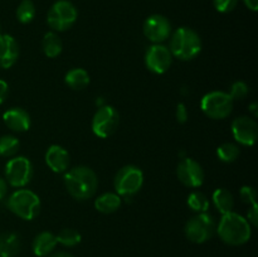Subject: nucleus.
Returning a JSON list of instances; mask_svg holds the SVG:
<instances>
[{"mask_svg": "<svg viewBox=\"0 0 258 257\" xmlns=\"http://www.w3.org/2000/svg\"><path fill=\"white\" fill-rule=\"evenodd\" d=\"M64 185L73 198L85 201L95 196L98 186V179L92 169L81 165L66 173Z\"/></svg>", "mask_w": 258, "mask_h": 257, "instance_id": "nucleus-1", "label": "nucleus"}, {"mask_svg": "<svg viewBox=\"0 0 258 257\" xmlns=\"http://www.w3.org/2000/svg\"><path fill=\"white\" fill-rule=\"evenodd\" d=\"M216 231L218 232L219 238L231 246H241L247 243L252 236V227L248 221L234 212L222 214Z\"/></svg>", "mask_w": 258, "mask_h": 257, "instance_id": "nucleus-2", "label": "nucleus"}, {"mask_svg": "<svg viewBox=\"0 0 258 257\" xmlns=\"http://www.w3.org/2000/svg\"><path fill=\"white\" fill-rule=\"evenodd\" d=\"M171 55L181 60L196 58L202 50V39L198 33L188 27H180L173 33L169 45Z\"/></svg>", "mask_w": 258, "mask_h": 257, "instance_id": "nucleus-3", "label": "nucleus"}, {"mask_svg": "<svg viewBox=\"0 0 258 257\" xmlns=\"http://www.w3.org/2000/svg\"><path fill=\"white\" fill-rule=\"evenodd\" d=\"M7 206L19 218L32 221L39 214L40 199L29 189H18L8 198Z\"/></svg>", "mask_w": 258, "mask_h": 257, "instance_id": "nucleus-4", "label": "nucleus"}, {"mask_svg": "<svg viewBox=\"0 0 258 257\" xmlns=\"http://www.w3.org/2000/svg\"><path fill=\"white\" fill-rule=\"evenodd\" d=\"M78 10L70 0H58L49 8L47 14V23L54 32L68 30L76 23Z\"/></svg>", "mask_w": 258, "mask_h": 257, "instance_id": "nucleus-5", "label": "nucleus"}, {"mask_svg": "<svg viewBox=\"0 0 258 257\" xmlns=\"http://www.w3.org/2000/svg\"><path fill=\"white\" fill-rule=\"evenodd\" d=\"M234 101L228 92L212 91L202 97L201 108L208 117L213 120H222L231 115Z\"/></svg>", "mask_w": 258, "mask_h": 257, "instance_id": "nucleus-6", "label": "nucleus"}, {"mask_svg": "<svg viewBox=\"0 0 258 257\" xmlns=\"http://www.w3.org/2000/svg\"><path fill=\"white\" fill-rule=\"evenodd\" d=\"M144 184V173L135 165H126L121 168L113 179L116 194L120 197H133L140 191Z\"/></svg>", "mask_w": 258, "mask_h": 257, "instance_id": "nucleus-7", "label": "nucleus"}, {"mask_svg": "<svg viewBox=\"0 0 258 257\" xmlns=\"http://www.w3.org/2000/svg\"><path fill=\"white\" fill-rule=\"evenodd\" d=\"M217 223L213 216L204 212V213H198L197 216L191 217L185 224L186 238L194 243H204L209 241L216 233Z\"/></svg>", "mask_w": 258, "mask_h": 257, "instance_id": "nucleus-8", "label": "nucleus"}, {"mask_svg": "<svg viewBox=\"0 0 258 257\" xmlns=\"http://www.w3.org/2000/svg\"><path fill=\"white\" fill-rule=\"evenodd\" d=\"M33 164L25 156H14L5 165L7 183L14 188H23L33 178Z\"/></svg>", "mask_w": 258, "mask_h": 257, "instance_id": "nucleus-9", "label": "nucleus"}, {"mask_svg": "<svg viewBox=\"0 0 258 257\" xmlns=\"http://www.w3.org/2000/svg\"><path fill=\"white\" fill-rule=\"evenodd\" d=\"M120 121L117 110L112 106H102L96 111L92 118V131L96 136L106 139L116 131Z\"/></svg>", "mask_w": 258, "mask_h": 257, "instance_id": "nucleus-10", "label": "nucleus"}, {"mask_svg": "<svg viewBox=\"0 0 258 257\" xmlns=\"http://www.w3.org/2000/svg\"><path fill=\"white\" fill-rule=\"evenodd\" d=\"M144 35L154 44H160L169 38L171 33V24L166 17L161 14H153L144 22Z\"/></svg>", "mask_w": 258, "mask_h": 257, "instance_id": "nucleus-11", "label": "nucleus"}, {"mask_svg": "<svg viewBox=\"0 0 258 257\" xmlns=\"http://www.w3.org/2000/svg\"><path fill=\"white\" fill-rule=\"evenodd\" d=\"M173 55L168 47L163 44H154L145 53V66L150 72L163 75L170 68Z\"/></svg>", "mask_w": 258, "mask_h": 257, "instance_id": "nucleus-12", "label": "nucleus"}, {"mask_svg": "<svg viewBox=\"0 0 258 257\" xmlns=\"http://www.w3.org/2000/svg\"><path fill=\"white\" fill-rule=\"evenodd\" d=\"M176 175L180 183L188 188H199L204 183V178H206L201 164L191 158L183 159L178 164Z\"/></svg>", "mask_w": 258, "mask_h": 257, "instance_id": "nucleus-13", "label": "nucleus"}, {"mask_svg": "<svg viewBox=\"0 0 258 257\" xmlns=\"http://www.w3.org/2000/svg\"><path fill=\"white\" fill-rule=\"evenodd\" d=\"M232 135H233L234 140L241 145L252 146L257 140V122L248 116L237 117L232 122Z\"/></svg>", "mask_w": 258, "mask_h": 257, "instance_id": "nucleus-14", "label": "nucleus"}, {"mask_svg": "<svg viewBox=\"0 0 258 257\" xmlns=\"http://www.w3.org/2000/svg\"><path fill=\"white\" fill-rule=\"evenodd\" d=\"M19 58V44L10 34L0 35V68L8 70Z\"/></svg>", "mask_w": 258, "mask_h": 257, "instance_id": "nucleus-15", "label": "nucleus"}, {"mask_svg": "<svg viewBox=\"0 0 258 257\" xmlns=\"http://www.w3.org/2000/svg\"><path fill=\"white\" fill-rule=\"evenodd\" d=\"M45 163L54 173H64L70 166V154L63 146L50 145L45 153Z\"/></svg>", "mask_w": 258, "mask_h": 257, "instance_id": "nucleus-16", "label": "nucleus"}, {"mask_svg": "<svg viewBox=\"0 0 258 257\" xmlns=\"http://www.w3.org/2000/svg\"><path fill=\"white\" fill-rule=\"evenodd\" d=\"M3 121L10 130L17 133L28 131L32 123L29 113L20 107H13L5 111L3 115Z\"/></svg>", "mask_w": 258, "mask_h": 257, "instance_id": "nucleus-17", "label": "nucleus"}, {"mask_svg": "<svg viewBox=\"0 0 258 257\" xmlns=\"http://www.w3.org/2000/svg\"><path fill=\"white\" fill-rule=\"evenodd\" d=\"M55 246H57V237L52 233V232H40L37 234L33 241L32 248L35 256L38 257H45L49 256L53 251H54Z\"/></svg>", "mask_w": 258, "mask_h": 257, "instance_id": "nucleus-18", "label": "nucleus"}, {"mask_svg": "<svg viewBox=\"0 0 258 257\" xmlns=\"http://www.w3.org/2000/svg\"><path fill=\"white\" fill-rule=\"evenodd\" d=\"M19 249L20 239L17 233H0V257H15Z\"/></svg>", "mask_w": 258, "mask_h": 257, "instance_id": "nucleus-19", "label": "nucleus"}, {"mask_svg": "<svg viewBox=\"0 0 258 257\" xmlns=\"http://www.w3.org/2000/svg\"><path fill=\"white\" fill-rule=\"evenodd\" d=\"M120 207L121 197L116 193H103L95 199V208L101 213H113Z\"/></svg>", "mask_w": 258, "mask_h": 257, "instance_id": "nucleus-20", "label": "nucleus"}, {"mask_svg": "<svg viewBox=\"0 0 258 257\" xmlns=\"http://www.w3.org/2000/svg\"><path fill=\"white\" fill-rule=\"evenodd\" d=\"M64 82L72 90H83L90 83V75L83 68H72L66 73Z\"/></svg>", "mask_w": 258, "mask_h": 257, "instance_id": "nucleus-21", "label": "nucleus"}, {"mask_svg": "<svg viewBox=\"0 0 258 257\" xmlns=\"http://www.w3.org/2000/svg\"><path fill=\"white\" fill-rule=\"evenodd\" d=\"M213 199V203L216 206V208L221 212L222 214L229 213V212L233 211L234 207V198L232 196V193L229 190L224 188L216 189L212 196Z\"/></svg>", "mask_w": 258, "mask_h": 257, "instance_id": "nucleus-22", "label": "nucleus"}, {"mask_svg": "<svg viewBox=\"0 0 258 257\" xmlns=\"http://www.w3.org/2000/svg\"><path fill=\"white\" fill-rule=\"evenodd\" d=\"M62 40L58 37L57 33L48 32L45 33L42 40V49L43 53L47 55L48 58H55L60 54L62 52Z\"/></svg>", "mask_w": 258, "mask_h": 257, "instance_id": "nucleus-23", "label": "nucleus"}, {"mask_svg": "<svg viewBox=\"0 0 258 257\" xmlns=\"http://www.w3.org/2000/svg\"><path fill=\"white\" fill-rule=\"evenodd\" d=\"M20 148V143L15 136L4 135L0 138V156L10 158L18 153Z\"/></svg>", "mask_w": 258, "mask_h": 257, "instance_id": "nucleus-24", "label": "nucleus"}, {"mask_svg": "<svg viewBox=\"0 0 258 257\" xmlns=\"http://www.w3.org/2000/svg\"><path fill=\"white\" fill-rule=\"evenodd\" d=\"M217 156L223 163H233L239 156V148L236 144L224 143L217 149Z\"/></svg>", "mask_w": 258, "mask_h": 257, "instance_id": "nucleus-25", "label": "nucleus"}, {"mask_svg": "<svg viewBox=\"0 0 258 257\" xmlns=\"http://www.w3.org/2000/svg\"><path fill=\"white\" fill-rule=\"evenodd\" d=\"M186 203H188L189 208L197 213H204V212H208L209 209L208 198L201 191H193L189 194Z\"/></svg>", "mask_w": 258, "mask_h": 257, "instance_id": "nucleus-26", "label": "nucleus"}, {"mask_svg": "<svg viewBox=\"0 0 258 257\" xmlns=\"http://www.w3.org/2000/svg\"><path fill=\"white\" fill-rule=\"evenodd\" d=\"M35 17V5L32 0H22L17 8V18L22 24H28Z\"/></svg>", "mask_w": 258, "mask_h": 257, "instance_id": "nucleus-27", "label": "nucleus"}, {"mask_svg": "<svg viewBox=\"0 0 258 257\" xmlns=\"http://www.w3.org/2000/svg\"><path fill=\"white\" fill-rule=\"evenodd\" d=\"M55 237H57V243H60L64 247H75L80 244V242L82 241L80 232L72 228L62 229Z\"/></svg>", "mask_w": 258, "mask_h": 257, "instance_id": "nucleus-28", "label": "nucleus"}, {"mask_svg": "<svg viewBox=\"0 0 258 257\" xmlns=\"http://www.w3.org/2000/svg\"><path fill=\"white\" fill-rule=\"evenodd\" d=\"M248 95V86L242 81H237L231 86V91H229V96L232 100H243L246 96Z\"/></svg>", "mask_w": 258, "mask_h": 257, "instance_id": "nucleus-29", "label": "nucleus"}, {"mask_svg": "<svg viewBox=\"0 0 258 257\" xmlns=\"http://www.w3.org/2000/svg\"><path fill=\"white\" fill-rule=\"evenodd\" d=\"M238 4V0H213V5L217 12L219 13H231Z\"/></svg>", "mask_w": 258, "mask_h": 257, "instance_id": "nucleus-30", "label": "nucleus"}, {"mask_svg": "<svg viewBox=\"0 0 258 257\" xmlns=\"http://www.w3.org/2000/svg\"><path fill=\"white\" fill-rule=\"evenodd\" d=\"M241 198L244 203L247 204H256V198H257V191L253 186L244 185L241 189Z\"/></svg>", "mask_w": 258, "mask_h": 257, "instance_id": "nucleus-31", "label": "nucleus"}, {"mask_svg": "<svg viewBox=\"0 0 258 257\" xmlns=\"http://www.w3.org/2000/svg\"><path fill=\"white\" fill-rule=\"evenodd\" d=\"M246 219L248 221V223L251 224V226H253V227L257 226L258 224V206H257V203L252 204V206L249 207L248 212H247Z\"/></svg>", "mask_w": 258, "mask_h": 257, "instance_id": "nucleus-32", "label": "nucleus"}, {"mask_svg": "<svg viewBox=\"0 0 258 257\" xmlns=\"http://www.w3.org/2000/svg\"><path fill=\"white\" fill-rule=\"evenodd\" d=\"M176 120L179 121L180 123H184L186 122V120H188V111H186V107L184 103H179L178 106H176Z\"/></svg>", "mask_w": 258, "mask_h": 257, "instance_id": "nucleus-33", "label": "nucleus"}, {"mask_svg": "<svg viewBox=\"0 0 258 257\" xmlns=\"http://www.w3.org/2000/svg\"><path fill=\"white\" fill-rule=\"evenodd\" d=\"M8 92H9V86L5 81L0 80V105L7 100Z\"/></svg>", "mask_w": 258, "mask_h": 257, "instance_id": "nucleus-34", "label": "nucleus"}, {"mask_svg": "<svg viewBox=\"0 0 258 257\" xmlns=\"http://www.w3.org/2000/svg\"><path fill=\"white\" fill-rule=\"evenodd\" d=\"M8 193V183L5 179L0 178V201L5 198Z\"/></svg>", "mask_w": 258, "mask_h": 257, "instance_id": "nucleus-35", "label": "nucleus"}, {"mask_svg": "<svg viewBox=\"0 0 258 257\" xmlns=\"http://www.w3.org/2000/svg\"><path fill=\"white\" fill-rule=\"evenodd\" d=\"M244 5L252 12H257L258 9V0H243Z\"/></svg>", "mask_w": 258, "mask_h": 257, "instance_id": "nucleus-36", "label": "nucleus"}, {"mask_svg": "<svg viewBox=\"0 0 258 257\" xmlns=\"http://www.w3.org/2000/svg\"><path fill=\"white\" fill-rule=\"evenodd\" d=\"M48 257H75V256L68 253V252H54V253H50Z\"/></svg>", "mask_w": 258, "mask_h": 257, "instance_id": "nucleus-37", "label": "nucleus"}, {"mask_svg": "<svg viewBox=\"0 0 258 257\" xmlns=\"http://www.w3.org/2000/svg\"><path fill=\"white\" fill-rule=\"evenodd\" d=\"M256 103H253V105H251V111H253V112H254V116H257V112H256V111H254V110H256Z\"/></svg>", "mask_w": 258, "mask_h": 257, "instance_id": "nucleus-38", "label": "nucleus"}, {"mask_svg": "<svg viewBox=\"0 0 258 257\" xmlns=\"http://www.w3.org/2000/svg\"><path fill=\"white\" fill-rule=\"evenodd\" d=\"M3 33H2V25H0V35H2Z\"/></svg>", "mask_w": 258, "mask_h": 257, "instance_id": "nucleus-39", "label": "nucleus"}]
</instances>
